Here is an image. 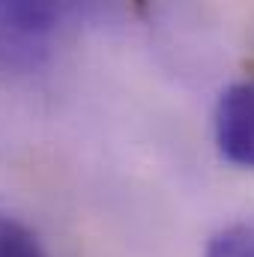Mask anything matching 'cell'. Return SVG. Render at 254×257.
Instances as JSON below:
<instances>
[{"label": "cell", "instance_id": "cell-1", "mask_svg": "<svg viewBox=\"0 0 254 257\" xmlns=\"http://www.w3.org/2000/svg\"><path fill=\"white\" fill-rule=\"evenodd\" d=\"M69 0H0V78L42 69L63 30Z\"/></svg>", "mask_w": 254, "mask_h": 257}, {"label": "cell", "instance_id": "cell-2", "mask_svg": "<svg viewBox=\"0 0 254 257\" xmlns=\"http://www.w3.org/2000/svg\"><path fill=\"white\" fill-rule=\"evenodd\" d=\"M215 144L221 156L254 171V84H233L215 105Z\"/></svg>", "mask_w": 254, "mask_h": 257}, {"label": "cell", "instance_id": "cell-3", "mask_svg": "<svg viewBox=\"0 0 254 257\" xmlns=\"http://www.w3.org/2000/svg\"><path fill=\"white\" fill-rule=\"evenodd\" d=\"M206 257H254V221H236L221 227L209 239Z\"/></svg>", "mask_w": 254, "mask_h": 257}, {"label": "cell", "instance_id": "cell-4", "mask_svg": "<svg viewBox=\"0 0 254 257\" xmlns=\"http://www.w3.org/2000/svg\"><path fill=\"white\" fill-rule=\"evenodd\" d=\"M0 257H45V251L27 224L0 215Z\"/></svg>", "mask_w": 254, "mask_h": 257}]
</instances>
